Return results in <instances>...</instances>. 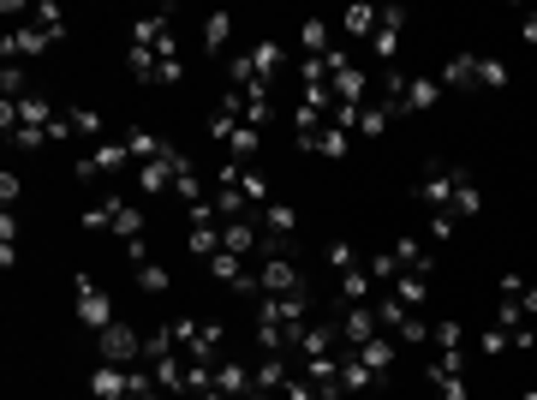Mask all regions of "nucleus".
Instances as JSON below:
<instances>
[{"label":"nucleus","instance_id":"f257e3e1","mask_svg":"<svg viewBox=\"0 0 537 400\" xmlns=\"http://www.w3.org/2000/svg\"><path fill=\"white\" fill-rule=\"evenodd\" d=\"M168 329H173V346H180L185 358H221V341H227L221 323H203V317H173Z\"/></svg>","mask_w":537,"mask_h":400},{"label":"nucleus","instance_id":"f03ea898","mask_svg":"<svg viewBox=\"0 0 537 400\" xmlns=\"http://www.w3.org/2000/svg\"><path fill=\"white\" fill-rule=\"evenodd\" d=\"M72 299H78V323H84L90 335H102L108 323H120V317H113V305H108V293L96 287V275H90V269L72 275Z\"/></svg>","mask_w":537,"mask_h":400},{"label":"nucleus","instance_id":"7ed1b4c3","mask_svg":"<svg viewBox=\"0 0 537 400\" xmlns=\"http://www.w3.org/2000/svg\"><path fill=\"white\" fill-rule=\"evenodd\" d=\"M96 353L108 358V365H150V358H143V335L132 329V323H108V329L96 335Z\"/></svg>","mask_w":537,"mask_h":400},{"label":"nucleus","instance_id":"20e7f679","mask_svg":"<svg viewBox=\"0 0 537 400\" xmlns=\"http://www.w3.org/2000/svg\"><path fill=\"white\" fill-rule=\"evenodd\" d=\"M454 191H460V168H448V161H425V173H418V198H425L430 210L448 215L454 210Z\"/></svg>","mask_w":537,"mask_h":400},{"label":"nucleus","instance_id":"39448f33","mask_svg":"<svg viewBox=\"0 0 537 400\" xmlns=\"http://www.w3.org/2000/svg\"><path fill=\"white\" fill-rule=\"evenodd\" d=\"M328 90H335V102L358 108V102H370V72L353 66V60H347V48H335V78H328Z\"/></svg>","mask_w":537,"mask_h":400},{"label":"nucleus","instance_id":"423d86ee","mask_svg":"<svg viewBox=\"0 0 537 400\" xmlns=\"http://www.w3.org/2000/svg\"><path fill=\"white\" fill-rule=\"evenodd\" d=\"M335 329H340V346H347V353H358L365 341H376V335H382L376 305H347V311L335 317Z\"/></svg>","mask_w":537,"mask_h":400},{"label":"nucleus","instance_id":"0eeeda50","mask_svg":"<svg viewBox=\"0 0 537 400\" xmlns=\"http://www.w3.org/2000/svg\"><path fill=\"white\" fill-rule=\"evenodd\" d=\"M257 287L275 293V299H287V293H305V275H298L293 258H263L257 263Z\"/></svg>","mask_w":537,"mask_h":400},{"label":"nucleus","instance_id":"6e6552de","mask_svg":"<svg viewBox=\"0 0 537 400\" xmlns=\"http://www.w3.org/2000/svg\"><path fill=\"white\" fill-rule=\"evenodd\" d=\"M210 275L221 287H233V293H245V299H257L263 287H257V269H245V258H233V251H215L210 258Z\"/></svg>","mask_w":537,"mask_h":400},{"label":"nucleus","instance_id":"1a4fd4ad","mask_svg":"<svg viewBox=\"0 0 537 400\" xmlns=\"http://www.w3.org/2000/svg\"><path fill=\"white\" fill-rule=\"evenodd\" d=\"M215 395H227V400H251V395H257V376L245 371L239 358H215Z\"/></svg>","mask_w":537,"mask_h":400},{"label":"nucleus","instance_id":"9d476101","mask_svg":"<svg viewBox=\"0 0 537 400\" xmlns=\"http://www.w3.org/2000/svg\"><path fill=\"white\" fill-rule=\"evenodd\" d=\"M126 161H132L126 143H96V150H90V156L78 161V180H96V173H120Z\"/></svg>","mask_w":537,"mask_h":400},{"label":"nucleus","instance_id":"9b49d317","mask_svg":"<svg viewBox=\"0 0 537 400\" xmlns=\"http://www.w3.org/2000/svg\"><path fill=\"white\" fill-rule=\"evenodd\" d=\"M287 358H293V353H263V358H257V395H281V388L287 383H293V365H287Z\"/></svg>","mask_w":537,"mask_h":400},{"label":"nucleus","instance_id":"f8f14e48","mask_svg":"<svg viewBox=\"0 0 537 400\" xmlns=\"http://www.w3.org/2000/svg\"><path fill=\"white\" fill-rule=\"evenodd\" d=\"M120 143L132 150V161H138V168H143V161H161V156L173 150V143L161 138V132H150V126H126V138H120Z\"/></svg>","mask_w":537,"mask_h":400},{"label":"nucleus","instance_id":"ddd939ff","mask_svg":"<svg viewBox=\"0 0 537 400\" xmlns=\"http://www.w3.org/2000/svg\"><path fill=\"white\" fill-rule=\"evenodd\" d=\"M395 263H400V275H418V281L436 275V258H430L425 239H395Z\"/></svg>","mask_w":537,"mask_h":400},{"label":"nucleus","instance_id":"4468645a","mask_svg":"<svg viewBox=\"0 0 537 400\" xmlns=\"http://www.w3.org/2000/svg\"><path fill=\"white\" fill-rule=\"evenodd\" d=\"M239 60L251 66V78H263V84H268V78L281 72V60H287V43H275V36H263V43H257V48H245Z\"/></svg>","mask_w":537,"mask_h":400},{"label":"nucleus","instance_id":"2eb2a0df","mask_svg":"<svg viewBox=\"0 0 537 400\" xmlns=\"http://www.w3.org/2000/svg\"><path fill=\"white\" fill-rule=\"evenodd\" d=\"M90 388H96V400H126V395H132V371L102 358L96 371H90Z\"/></svg>","mask_w":537,"mask_h":400},{"label":"nucleus","instance_id":"dca6fc26","mask_svg":"<svg viewBox=\"0 0 537 400\" xmlns=\"http://www.w3.org/2000/svg\"><path fill=\"white\" fill-rule=\"evenodd\" d=\"M221 251H233V258H251V251H257V215L221 221Z\"/></svg>","mask_w":537,"mask_h":400},{"label":"nucleus","instance_id":"f3484780","mask_svg":"<svg viewBox=\"0 0 537 400\" xmlns=\"http://www.w3.org/2000/svg\"><path fill=\"white\" fill-rule=\"evenodd\" d=\"M376 383H382V371H370L365 358H340V388H347V395H376Z\"/></svg>","mask_w":537,"mask_h":400},{"label":"nucleus","instance_id":"a211bd4d","mask_svg":"<svg viewBox=\"0 0 537 400\" xmlns=\"http://www.w3.org/2000/svg\"><path fill=\"white\" fill-rule=\"evenodd\" d=\"M340 305H376V281H370L365 263H358V269H340Z\"/></svg>","mask_w":537,"mask_h":400},{"label":"nucleus","instance_id":"6ab92c4d","mask_svg":"<svg viewBox=\"0 0 537 400\" xmlns=\"http://www.w3.org/2000/svg\"><path fill=\"white\" fill-rule=\"evenodd\" d=\"M400 6H388L382 13V24H376V36H370V60H395V48H400Z\"/></svg>","mask_w":537,"mask_h":400},{"label":"nucleus","instance_id":"aec40b11","mask_svg":"<svg viewBox=\"0 0 537 400\" xmlns=\"http://www.w3.org/2000/svg\"><path fill=\"white\" fill-rule=\"evenodd\" d=\"M168 156H173V150H168ZM168 156H161V161H143V168H138V186L150 191V198H168V191H173V161H168Z\"/></svg>","mask_w":537,"mask_h":400},{"label":"nucleus","instance_id":"412c9836","mask_svg":"<svg viewBox=\"0 0 537 400\" xmlns=\"http://www.w3.org/2000/svg\"><path fill=\"white\" fill-rule=\"evenodd\" d=\"M298 48H305L311 60L335 54V36H328V24H323V18H305V24H298Z\"/></svg>","mask_w":537,"mask_h":400},{"label":"nucleus","instance_id":"4be33fe9","mask_svg":"<svg viewBox=\"0 0 537 400\" xmlns=\"http://www.w3.org/2000/svg\"><path fill=\"white\" fill-rule=\"evenodd\" d=\"M442 84L448 90H478V54H454L442 66Z\"/></svg>","mask_w":537,"mask_h":400},{"label":"nucleus","instance_id":"5701e85b","mask_svg":"<svg viewBox=\"0 0 537 400\" xmlns=\"http://www.w3.org/2000/svg\"><path fill=\"white\" fill-rule=\"evenodd\" d=\"M185 245H191V258H215L221 251V221H191Z\"/></svg>","mask_w":537,"mask_h":400},{"label":"nucleus","instance_id":"b1692460","mask_svg":"<svg viewBox=\"0 0 537 400\" xmlns=\"http://www.w3.org/2000/svg\"><path fill=\"white\" fill-rule=\"evenodd\" d=\"M298 150H317V156H328V161H340V156H347V132H335V126H323V132H311V138H298Z\"/></svg>","mask_w":537,"mask_h":400},{"label":"nucleus","instance_id":"393cba45","mask_svg":"<svg viewBox=\"0 0 537 400\" xmlns=\"http://www.w3.org/2000/svg\"><path fill=\"white\" fill-rule=\"evenodd\" d=\"M227 43H233V13H210V18H203V48L221 54Z\"/></svg>","mask_w":537,"mask_h":400},{"label":"nucleus","instance_id":"a878e982","mask_svg":"<svg viewBox=\"0 0 537 400\" xmlns=\"http://www.w3.org/2000/svg\"><path fill=\"white\" fill-rule=\"evenodd\" d=\"M430 341H436L442 353H460V346H466V323H460V317H442V323H430Z\"/></svg>","mask_w":537,"mask_h":400},{"label":"nucleus","instance_id":"bb28decb","mask_svg":"<svg viewBox=\"0 0 537 400\" xmlns=\"http://www.w3.org/2000/svg\"><path fill=\"white\" fill-rule=\"evenodd\" d=\"M353 358H365L370 371H388V365H395V335H376V341H365Z\"/></svg>","mask_w":537,"mask_h":400},{"label":"nucleus","instance_id":"cd10ccee","mask_svg":"<svg viewBox=\"0 0 537 400\" xmlns=\"http://www.w3.org/2000/svg\"><path fill=\"white\" fill-rule=\"evenodd\" d=\"M388 293H395L406 311H418V305L430 299V281H418V275H395V287H388Z\"/></svg>","mask_w":537,"mask_h":400},{"label":"nucleus","instance_id":"c85d7f7f","mask_svg":"<svg viewBox=\"0 0 537 400\" xmlns=\"http://www.w3.org/2000/svg\"><path fill=\"white\" fill-rule=\"evenodd\" d=\"M126 66H132L138 84H156V78H161V60L150 54V48H126Z\"/></svg>","mask_w":537,"mask_h":400},{"label":"nucleus","instance_id":"c756f323","mask_svg":"<svg viewBox=\"0 0 537 400\" xmlns=\"http://www.w3.org/2000/svg\"><path fill=\"white\" fill-rule=\"evenodd\" d=\"M388 108H382V102H365V108H358V138H382V132H388Z\"/></svg>","mask_w":537,"mask_h":400},{"label":"nucleus","instance_id":"7c9ffc66","mask_svg":"<svg viewBox=\"0 0 537 400\" xmlns=\"http://www.w3.org/2000/svg\"><path fill=\"white\" fill-rule=\"evenodd\" d=\"M113 233H120V239H143V210H132L126 198H120V210H113Z\"/></svg>","mask_w":537,"mask_h":400},{"label":"nucleus","instance_id":"2f4dec72","mask_svg":"<svg viewBox=\"0 0 537 400\" xmlns=\"http://www.w3.org/2000/svg\"><path fill=\"white\" fill-rule=\"evenodd\" d=\"M132 275H138V287H143V293H150V299H161V293H168V287H173V275L161 269V263H138V269H132Z\"/></svg>","mask_w":537,"mask_h":400},{"label":"nucleus","instance_id":"473e14b6","mask_svg":"<svg viewBox=\"0 0 537 400\" xmlns=\"http://www.w3.org/2000/svg\"><path fill=\"white\" fill-rule=\"evenodd\" d=\"M113 210H120V198H108V203H90L78 221H84V233H113Z\"/></svg>","mask_w":537,"mask_h":400},{"label":"nucleus","instance_id":"72a5a7b5","mask_svg":"<svg viewBox=\"0 0 537 400\" xmlns=\"http://www.w3.org/2000/svg\"><path fill=\"white\" fill-rule=\"evenodd\" d=\"M376 323H382V335H400V323H406V305H400L395 293H382V299H376Z\"/></svg>","mask_w":537,"mask_h":400},{"label":"nucleus","instance_id":"f704fd0d","mask_svg":"<svg viewBox=\"0 0 537 400\" xmlns=\"http://www.w3.org/2000/svg\"><path fill=\"white\" fill-rule=\"evenodd\" d=\"M382 13L376 6H347V36H376Z\"/></svg>","mask_w":537,"mask_h":400},{"label":"nucleus","instance_id":"c9c22d12","mask_svg":"<svg viewBox=\"0 0 537 400\" xmlns=\"http://www.w3.org/2000/svg\"><path fill=\"white\" fill-rule=\"evenodd\" d=\"M478 90H508V66L495 54H478Z\"/></svg>","mask_w":537,"mask_h":400},{"label":"nucleus","instance_id":"e433bc0d","mask_svg":"<svg viewBox=\"0 0 537 400\" xmlns=\"http://www.w3.org/2000/svg\"><path fill=\"white\" fill-rule=\"evenodd\" d=\"M66 120H72L78 138H102V114H96V108H66Z\"/></svg>","mask_w":537,"mask_h":400},{"label":"nucleus","instance_id":"4c0bfd02","mask_svg":"<svg viewBox=\"0 0 537 400\" xmlns=\"http://www.w3.org/2000/svg\"><path fill=\"white\" fill-rule=\"evenodd\" d=\"M0 96H6V102L30 96V84H24V66H0Z\"/></svg>","mask_w":537,"mask_h":400},{"label":"nucleus","instance_id":"58836bf2","mask_svg":"<svg viewBox=\"0 0 537 400\" xmlns=\"http://www.w3.org/2000/svg\"><path fill=\"white\" fill-rule=\"evenodd\" d=\"M430 383H436V395H442V400H472L466 376H442V371H430Z\"/></svg>","mask_w":537,"mask_h":400},{"label":"nucleus","instance_id":"ea45409f","mask_svg":"<svg viewBox=\"0 0 537 400\" xmlns=\"http://www.w3.org/2000/svg\"><path fill=\"white\" fill-rule=\"evenodd\" d=\"M400 341H406V346L430 341V323H425V317H418V311H406V323H400Z\"/></svg>","mask_w":537,"mask_h":400},{"label":"nucleus","instance_id":"a19ab883","mask_svg":"<svg viewBox=\"0 0 537 400\" xmlns=\"http://www.w3.org/2000/svg\"><path fill=\"white\" fill-rule=\"evenodd\" d=\"M6 138H13L18 150H43V143H48V132H36V126H13Z\"/></svg>","mask_w":537,"mask_h":400},{"label":"nucleus","instance_id":"79ce46f5","mask_svg":"<svg viewBox=\"0 0 537 400\" xmlns=\"http://www.w3.org/2000/svg\"><path fill=\"white\" fill-rule=\"evenodd\" d=\"M328 263H335V269H358V251L347 239H335V245H328Z\"/></svg>","mask_w":537,"mask_h":400},{"label":"nucleus","instance_id":"37998d69","mask_svg":"<svg viewBox=\"0 0 537 400\" xmlns=\"http://www.w3.org/2000/svg\"><path fill=\"white\" fill-rule=\"evenodd\" d=\"M454 228H460V221H454V215H442V210L430 215V239H436V245H448V239H454Z\"/></svg>","mask_w":537,"mask_h":400},{"label":"nucleus","instance_id":"c03bdc74","mask_svg":"<svg viewBox=\"0 0 537 400\" xmlns=\"http://www.w3.org/2000/svg\"><path fill=\"white\" fill-rule=\"evenodd\" d=\"M478 346H483V353H508L513 341H508V329H483V335H478Z\"/></svg>","mask_w":537,"mask_h":400},{"label":"nucleus","instance_id":"a18cd8bd","mask_svg":"<svg viewBox=\"0 0 537 400\" xmlns=\"http://www.w3.org/2000/svg\"><path fill=\"white\" fill-rule=\"evenodd\" d=\"M0 198H6V210H13V203H18V198H24V186H18V173H13V168L0 173Z\"/></svg>","mask_w":537,"mask_h":400},{"label":"nucleus","instance_id":"49530a36","mask_svg":"<svg viewBox=\"0 0 537 400\" xmlns=\"http://www.w3.org/2000/svg\"><path fill=\"white\" fill-rule=\"evenodd\" d=\"M520 311H525V323H537V287H525V293H520Z\"/></svg>","mask_w":537,"mask_h":400},{"label":"nucleus","instance_id":"de8ad7c7","mask_svg":"<svg viewBox=\"0 0 537 400\" xmlns=\"http://www.w3.org/2000/svg\"><path fill=\"white\" fill-rule=\"evenodd\" d=\"M520 36H525V43L537 48V13H525V18H520Z\"/></svg>","mask_w":537,"mask_h":400},{"label":"nucleus","instance_id":"09e8293b","mask_svg":"<svg viewBox=\"0 0 537 400\" xmlns=\"http://www.w3.org/2000/svg\"><path fill=\"white\" fill-rule=\"evenodd\" d=\"M353 400H382V395H353Z\"/></svg>","mask_w":537,"mask_h":400},{"label":"nucleus","instance_id":"8fccbe9b","mask_svg":"<svg viewBox=\"0 0 537 400\" xmlns=\"http://www.w3.org/2000/svg\"><path fill=\"white\" fill-rule=\"evenodd\" d=\"M525 400H537V388H532V395H525Z\"/></svg>","mask_w":537,"mask_h":400}]
</instances>
